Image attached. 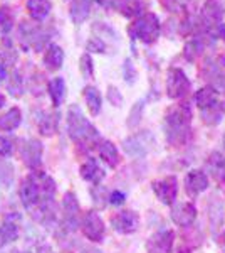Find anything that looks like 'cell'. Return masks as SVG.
<instances>
[{
    "label": "cell",
    "instance_id": "cell-35",
    "mask_svg": "<svg viewBox=\"0 0 225 253\" xmlns=\"http://www.w3.org/2000/svg\"><path fill=\"white\" fill-rule=\"evenodd\" d=\"M108 95H109V100L113 101V105H116V107H120V105L123 103V96L120 95V91H118L116 88H113V86L109 88Z\"/></svg>",
    "mask_w": 225,
    "mask_h": 253
},
{
    "label": "cell",
    "instance_id": "cell-34",
    "mask_svg": "<svg viewBox=\"0 0 225 253\" xmlns=\"http://www.w3.org/2000/svg\"><path fill=\"white\" fill-rule=\"evenodd\" d=\"M141 108H143V103L141 101H138L136 105H134V108L131 110V115H129V120H128V125L129 126H134L140 122V117H141Z\"/></svg>",
    "mask_w": 225,
    "mask_h": 253
},
{
    "label": "cell",
    "instance_id": "cell-23",
    "mask_svg": "<svg viewBox=\"0 0 225 253\" xmlns=\"http://www.w3.org/2000/svg\"><path fill=\"white\" fill-rule=\"evenodd\" d=\"M208 167H210L212 174L215 175L217 179H222L225 175V157H222L220 152H214L210 157H208Z\"/></svg>",
    "mask_w": 225,
    "mask_h": 253
},
{
    "label": "cell",
    "instance_id": "cell-17",
    "mask_svg": "<svg viewBox=\"0 0 225 253\" xmlns=\"http://www.w3.org/2000/svg\"><path fill=\"white\" fill-rule=\"evenodd\" d=\"M64 63V51L57 44H51L44 54V64L49 69H59Z\"/></svg>",
    "mask_w": 225,
    "mask_h": 253
},
{
    "label": "cell",
    "instance_id": "cell-15",
    "mask_svg": "<svg viewBox=\"0 0 225 253\" xmlns=\"http://www.w3.org/2000/svg\"><path fill=\"white\" fill-rule=\"evenodd\" d=\"M89 10H91V0H72L69 15H71L72 22L83 24L89 15Z\"/></svg>",
    "mask_w": 225,
    "mask_h": 253
},
{
    "label": "cell",
    "instance_id": "cell-8",
    "mask_svg": "<svg viewBox=\"0 0 225 253\" xmlns=\"http://www.w3.org/2000/svg\"><path fill=\"white\" fill-rule=\"evenodd\" d=\"M111 223H113V226L116 231L128 235V233L136 231L138 223H140V218H138V214L133 213V211H121V213H118L116 216H113Z\"/></svg>",
    "mask_w": 225,
    "mask_h": 253
},
{
    "label": "cell",
    "instance_id": "cell-37",
    "mask_svg": "<svg viewBox=\"0 0 225 253\" xmlns=\"http://www.w3.org/2000/svg\"><path fill=\"white\" fill-rule=\"evenodd\" d=\"M129 75H131V78L134 81V76H136V71H134V68H133V63L129 59H126L125 61V78L126 81L129 83Z\"/></svg>",
    "mask_w": 225,
    "mask_h": 253
},
{
    "label": "cell",
    "instance_id": "cell-7",
    "mask_svg": "<svg viewBox=\"0 0 225 253\" xmlns=\"http://www.w3.org/2000/svg\"><path fill=\"white\" fill-rule=\"evenodd\" d=\"M224 3L222 0H207L202 7V22L205 26H217L219 27L222 24L224 17Z\"/></svg>",
    "mask_w": 225,
    "mask_h": 253
},
{
    "label": "cell",
    "instance_id": "cell-13",
    "mask_svg": "<svg viewBox=\"0 0 225 253\" xmlns=\"http://www.w3.org/2000/svg\"><path fill=\"white\" fill-rule=\"evenodd\" d=\"M84 233L88 238H91L93 242H101L104 235V224L101 221V218L96 213H88L84 218Z\"/></svg>",
    "mask_w": 225,
    "mask_h": 253
},
{
    "label": "cell",
    "instance_id": "cell-41",
    "mask_svg": "<svg viewBox=\"0 0 225 253\" xmlns=\"http://www.w3.org/2000/svg\"><path fill=\"white\" fill-rule=\"evenodd\" d=\"M97 2H99L101 5H111L113 0H97Z\"/></svg>",
    "mask_w": 225,
    "mask_h": 253
},
{
    "label": "cell",
    "instance_id": "cell-20",
    "mask_svg": "<svg viewBox=\"0 0 225 253\" xmlns=\"http://www.w3.org/2000/svg\"><path fill=\"white\" fill-rule=\"evenodd\" d=\"M64 93H66V84H64L63 78H54L49 83V95L52 98V103L59 107L64 100Z\"/></svg>",
    "mask_w": 225,
    "mask_h": 253
},
{
    "label": "cell",
    "instance_id": "cell-1",
    "mask_svg": "<svg viewBox=\"0 0 225 253\" xmlns=\"http://www.w3.org/2000/svg\"><path fill=\"white\" fill-rule=\"evenodd\" d=\"M192 110L187 103L171 108L166 115V137L173 145H182L190 135Z\"/></svg>",
    "mask_w": 225,
    "mask_h": 253
},
{
    "label": "cell",
    "instance_id": "cell-27",
    "mask_svg": "<svg viewBox=\"0 0 225 253\" xmlns=\"http://www.w3.org/2000/svg\"><path fill=\"white\" fill-rule=\"evenodd\" d=\"M202 51H203V42H202V39H200V38H195V39L188 41L187 46H185V51H183V52H185V58H187L188 61H193Z\"/></svg>",
    "mask_w": 225,
    "mask_h": 253
},
{
    "label": "cell",
    "instance_id": "cell-44",
    "mask_svg": "<svg viewBox=\"0 0 225 253\" xmlns=\"http://www.w3.org/2000/svg\"><path fill=\"white\" fill-rule=\"evenodd\" d=\"M224 240H225V233H224Z\"/></svg>",
    "mask_w": 225,
    "mask_h": 253
},
{
    "label": "cell",
    "instance_id": "cell-18",
    "mask_svg": "<svg viewBox=\"0 0 225 253\" xmlns=\"http://www.w3.org/2000/svg\"><path fill=\"white\" fill-rule=\"evenodd\" d=\"M224 113H225V101L224 103L222 101H217L212 107L202 110V118L207 125H217V124H220Z\"/></svg>",
    "mask_w": 225,
    "mask_h": 253
},
{
    "label": "cell",
    "instance_id": "cell-3",
    "mask_svg": "<svg viewBox=\"0 0 225 253\" xmlns=\"http://www.w3.org/2000/svg\"><path fill=\"white\" fill-rule=\"evenodd\" d=\"M69 130H71V137L76 138V140L96 137V130L84 118L83 112L77 105H72L71 110H69Z\"/></svg>",
    "mask_w": 225,
    "mask_h": 253
},
{
    "label": "cell",
    "instance_id": "cell-28",
    "mask_svg": "<svg viewBox=\"0 0 225 253\" xmlns=\"http://www.w3.org/2000/svg\"><path fill=\"white\" fill-rule=\"evenodd\" d=\"M20 194H22L24 203H26L27 206H31L32 203H35V199H37L39 191L34 182H24L22 189H20Z\"/></svg>",
    "mask_w": 225,
    "mask_h": 253
},
{
    "label": "cell",
    "instance_id": "cell-24",
    "mask_svg": "<svg viewBox=\"0 0 225 253\" xmlns=\"http://www.w3.org/2000/svg\"><path fill=\"white\" fill-rule=\"evenodd\" d=\"M103 170L99 169V166L96 164V161H88L83 166V177L93 182H99V179H103Z\"/></svg>",
    "mask_w": 225,
    "mask_h": 253
},
{
    "label": "cell",
    "instance_id": "cell-12",
    "mask_svg": "<svg viewBox=\"0 0 225 253\" xmlns=\"http://www.w3.org/2000/svg\"><path fill=\"white\" fill-rule=\"evenodd\" d=\"M187 193L190 196H197L208 187V177L203 170H190L185 179Z\"/></svg>",
    "mask_w": 225,
    "mask_h": 253
},
{
    "label": "cell",
    "instance_id": "cell-32",
    "mask_svg": "<svg viewBox=\"0 0 225 253\" xmlns=\"http://www.w3.org/2000/svg\"><path fill=\"white\" fill-rule=\"evenodd\" d=\"M106 49V44L101 41L99 38H91L88 42V51H93V52H104Z\"/></svg>",
    "mask_w": 225,
    "mask_h": 253
},
{
    "label": "cell",
    "instance_id": "cell-43",
    "mask_svg": "<svg viewBox=\"0 0 225 253\" xmlns=\"http://www.w3.org/2000/svg\"><path fill=\"white\" fill-rule=\"evenodd\" d=\"M224 145H225V137H224Z\"/></svg>",
    "mask_w": 225,
    "mask_h": 253
},
{
    "label": "cell",
    "instance_id": "cell-5",
    "mask_svg": "<svg viewBox=\"0 0 225 253\" xmlns=\"http://www.w3.org/2000/svg\"><path fill=\"white\" fill-rule=\"evenodd\" d=\"M203 76L212 83L214 88H225V58L217 56V58L207 59L203 64Z\"/></svg>",
    "mask_w": 225,
    "mask_h": 253
},
{
    "label": "cell",
    "instance_id": "cell-21",
    "mask_svg": "<svg viewBox=\"0 0 225 253\" xmlns=\"http://www.w3.org/2000/svg\"><path fill=\"white\" fill-rule=\"evenodd\" d=\"M121 14L125 17H136L143 12V2L141 0H120L118 3Z\"/></svg>",
    "mask_w": 225,
    "mask_h": 253
},
{
    "label": "cell",
    "instance_id": "cell-6",
    "mask_svg": "<svg viewBox=\"0 0 225 253\" xmlns=\"http://www.w3.org/2000/svg\"><path fill=\"white\" fill-rule=\"evenodd\" d=\"M153 191L163 205H171V203L177 199V193H178L177 179L171 175V177H166V179H161V181L153 182Z\"/></svg>",
    "mask_w": 225,
    "mask_h": 253
},
{
    "label": "cell",
    "instance_id": "cell-36",
    "mask_svg": "<svg viewBox=\"0 0 225 253\" xmlns=\"http://www.w3.org/2000/svg\"><path fill=\"white\" fill-rule=\"evenodd\" d=\"M12 150L10 140H7L5 137H0V156H9Z\"/></svg>",
    "mask_w": 225,
    "mask_h": 253
},
{
    "label": "cell",
    "instance_id": "cell-9",
    "mask_svg": "<svg viewBox=\"0 0 225 253\" xmlns=\"http://www.w3.org/2000/svg\"><path fill=\"white\" fill-rule=\"evenodd\" d=\"M171 219L178 226H190L197 219V210L190 203H178L171 208Z\"/></svg>",
    "mask_w": 225,
    "mask_h": 253
},
{
    "label": "cell",
    "instance_id": "cell-16",
    "mask_svg": "<svg viewBox=\"0 0 225 253\" xmlns=\"http://www.w3.org/2000/svg\"><path fill=\"white\" fill-rule=\"evenodd\" d=\"M195 103H197V107L200 110H205L208 107H212L214 103H217V89L214 86H205L202 89H198L197 93H195L193 96Z\"/></svg>",
    "mask_w": 225,
    "mask_h": 253
},
{
    "label": "cell",
    "instance_id": "cell-22",
    "mask_svg": "<svg viewBox=\"0 0 225 253\" xmlns=\"http://www.w3.org/2000/svg\"><path fill=\"white\" fill-rule=\"evenodd\" d=\"M20 124V110L10 108L5 115L0 117V130H14Z\"/></svg>",
    "mask_w": 225,
    "mask_h": 253
},
{
    "label": "cell",
    "instance_id": "cell-42",
    "mask_svg": "<svg viewBox=\"0 0 225 253\" xmlns=\"http://www.w3.org/2000/svg\"><path fill=\"white\" fill-rule=\"evenodd\" d=\"M3 103H5V98H3V95L0 93V107H2Z\"/></svg>",
    "mask_w": 225,
    "mask_h": 253
},
{
    "label": "cell",
    "instance_id": "cell-2",
    "mask_svg": "<svg viewBox=\"0 0 225 253\" xmlns=\"http://www.w3.org/2000/svg\"><path fill=\"white\" fill-rule=\"evenodd\" d=\"M129 36L133 39H140L141 42L151 44L158 39L160 36V22L155 14H145L140 19H136L129 26Z\"/></svg>",
    "mask_w": 225,
    "mask_h": 253
},
{
    "label": "cell",
    "instance_id": "cell-29",
    "mask_svg": "<svg viewBox=\"0 0 225 253\" xmlns=\"http://www.w3.org/2000/svg\"><path fill=\"white\" fill-rule=\"evenodd\" d=\"M56 125H57V115L56 113H52V115H46L40 120V132L44 133V135H51L52 132L56 130Z\"/></svg>",
    "mask_w": 225,
    "mask_h": 253
},
{
    "label": "cell",
    "instance_id": "cell-40",
    "mask_svg": "<svg viewBox=\"0 0 225 253\" xmlns=\"http://www.w3.org/2000/svg\"><path fill=\"white\" fill-rule=\"evenodd\" d=\"M5 78H7V71H5V68H3V64L0 63V83H2Z\"/></svg>",
    "mask_w": 225,
    "mask_h": 253
},
{
    "label": "cell",
    "instance_id": "cell-31",
    "mask_svg": "<svg viewBox=\"0 0 225 253\" xmlns=\"http://www.w3.org/2000/svg\"><path fill=\"white\" fill-rule=\"evenodd\" d=\"M81 73L84 78H91L93 76V59L89 54L81 56Z\"/></svg>",
    "mask_w": 225,
    "mask_h": 253
},
{
    "label": "cell",
    "instance_id": "cell-4",
    "mask_svg": "<svg viewBox=\"0 0 225 253\" xmlns=\"http://www.w3.org/2000/svg\"><path fill=\"white\" fill-rule=\"evenodd\" d=\"M190 89V81H188L187 75L178 68H173L168 71V78H166V95L173 100L185 96Z\"/></svg>",
    "mask_w": 225,
    "mask_h": 253
},
{
    "label": "cell",
    "instance_id": "cell-19",
    "mask_svg": "<svg viewBox=\"0 0 225 253\" xmlns=\"http://www.w3.org/2000/svg\"><path fill=\"white\" fill-rule=\"evenodd\" d=\"M83 95H84V100H86V105H88L89 112H91L93 115H97V113H99V110H101V95H99V91H97L94 86H86Z\"/></svg>",
    "mask_w": 225,
    "mask_h": 253
},
{
    "label": "cell",
    "instance_id": "cell-45",
    "mask_svg": "<svg viewBox=\"0 0 225 253\" xmlns=\"http://www.w3.org/2000/svg\"><path fill=\"white\" fill-rule=\"evenodd\" d=\"M222 253H225V250H224V252H222Z\"/></svg>",
    "mask_w": 225,
    "mask_h": 253
},
{
    "label": "cell",
    "instance_id": "cell-33",
    "mask_svg": "<svg viewBox=\"0 0 225 253\" xmlns=\"http://www.w3.org/2000/svg\"><path fill=\"white\" fill-rule=\"evenodd\" d=\"M9 89L14 96H19L20 93H22V81H20V76L17 75V73H15L14 78H12V81L9 83Z\"/></svg>",
    "mask_w": 225,
    "mask_h": 253
},
{
    "label": "cell",
    "instance_id": "cell-26",
    "mask_svg": "<svg viewBox=\"0 0 225 253\" xmlns=\"http://www.w3.org/2000/svg\"><path fill=\"white\" fill-rule=\"evenodd\" d=\"M14 27V14L9 7H0V34H7Z\"/></svg>",
    "mask_w": 225,
    "mask_h": 253
},
{
    "label": "cell",
    "instance_id": "cell-14",
    "mask_svg": "<svg viewBox=\"0 0 225 253\" xmlns=\"http://www.w3.org/2000/svg\"><path fill=\"white\" fill-rule=\"evenodd\" d=\"M26 7L32 19L37 20V22H42L49 15V12H51L52 3L49 0H27Z\"/></svg>",
    "mask_w": 225,
    "mask_h": 253
},
{
    "label": "cell",
    "instance_id": "cell-38",
    "mask_svg": "<svg viewBox=\"0 0 225 253\" xmlns=\"http://www.w3.org/2000/svg\"><path fill=\"white\" fill-rule=\"evenodd\" d=\"M111 203H113V205H116V206L123 205V203H125V194L120 193V191L113 193V194H111Z\"/></svg>",
    "mask_w": 225,
    "mask_h": 253
},
{
    "label": "cell",
    "instance_id": "cell-39",
    "mask_svg": "<svg viewBox=\"0 0 225 253\" xmlns=\"http://www.w3.org/2000/svg\"><path fill=\"white\" fill-rule=\"evenodd\" d=\"M217 32H219V36L225 41V24H220L219 27H217Z\"/></svg>",
    "mask_w": 225,
    "mask_h": 253
},
{
    "label": "cell",
    "instance_id": "cell-11",
    "mask_svg": "<svg viewBox=\"0 0 225 253\" xmlns=\"http://www.w3.org/2000/svg\"><path fill=\"white\" fill-rule=\"evenodd\" d=\"M173 238H175L173 231L163 230L151 236L146 248H148L150 253H170L171 247H173Z\"/></svg>",
    "mask_w": 225,
    "mask_h": 253
},
{
    "label": "cell",
    "instance_id": "cell-10",
    "mask_svg": "<svg viewBox=\"0 0 225 253\" xmlns=\"http://www.w3.org/2000/svg\"><path fill=\"white\" fill-rule=\"evenodd\" d=\"M153 142V137L150 135L148 132L141 133V135H134L131 138L125 142V149L129 156H134V157H143L146 156V152L150 150V145Z\"/></svg>",
    "mask_w": 225,
    "mask_h": 253
},
{
    "label": "cell",
    "instance_id": "cell-30",
    "mask_svg": "<svg viewBox=\"0 0 225 253\" xmlns=\"http://www.w3.org/2000/svg\"><path fill=\"white\" fill-rule=\"evenodd\" d=\"M192 0H163V5L170 12H180L190 5Z\"/></svg>",
    "mask_w": 225,
    "mask_h": 253
},
{
    "label": "cell",
    "instance_id": "cell-25",
    "mask_svg": "<svg viewBox=\"0 0 225 253\" xmlns=\"http://www.w3.org/2000/svg\"><path fill=\"white\" fill-rule=\"evenodd\" d=\"M99 156L108 162L109 166L114 167L118 164V150L111 142H103L99 147Z\"/></svg>",
    "mask_w": 225,
    "mask_h": 253
}]
</instances>
